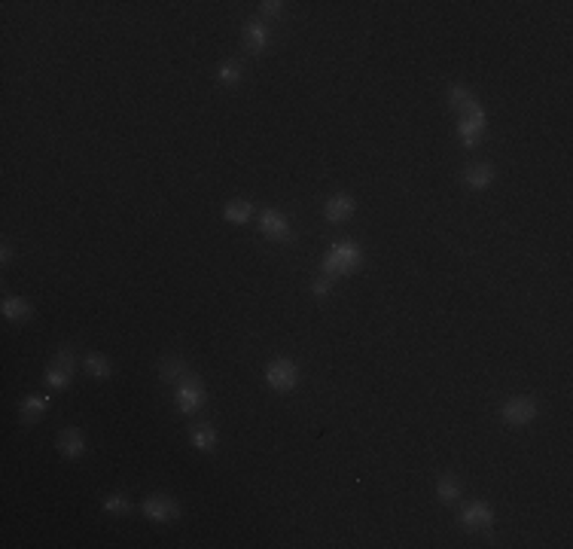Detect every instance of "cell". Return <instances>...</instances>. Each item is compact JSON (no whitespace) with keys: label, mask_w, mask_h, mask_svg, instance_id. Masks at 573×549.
Segmentation results:
<instances>
[{"label":"cell","mask_w":573,"mask_h":549,"mask_svg":"<svg viewBox=\"0 0 573 549\" xmlns=\"http://www.w3.org/2000/svg\"><path fill=\"white\" fill-rule=\"evenodd\" d=\"M244 43L251 52H263L268 46V28L263 21H251V25L244 28Z\"/></svg>","instance_id":"obj_16"},{"label":"cell","mask_w":573,"mask_h":549,"mask_svg":"<svg viewBox=\"0 0 573 549\" xmlns=\"http://www.w3.org/2000/svg\"><path fill=\"white\" fill-rule=\"evenodd\" d=\"M296 379H299V370H296V363L287 360V357L272 360L266 370V382L272 385L275 391H290V387L296 385Z\"/></svg>","instance_id":"obj_3"},{"label":"cell","mask_w":573,"mask_h":549,"mask_svg":"<svg viewBox=\"0 0 573 549\" xmlns=\"http://www.w3.org/2000/svg\"><path fill=\"white\" fill-rule=\"evenodd\" d=\"M259 229H263V235L272 241H290V223H287L284 214H278V211H263Z\"/></svg>","instance_id":"obj_8"},{"label":"cell","mask_w":573,"mask_h":549,"mask_svg":"<svg viewBox=\"0 0 573 549\" xmlns=\"http://www.w3.org/2000/svg\"><path fill=\"white\" fill-rule=\"evenodd\" d=\"M251 214H253L251 202H244V199H235V202H229V204H226L223 217L229 220V223H247V220H251Z\"/></svg>","instance_id":"obj_18"},{"label":"cell","mask_w":573,"mask_h":549,"mask_svg":"<svg viewBox=\"0 0 573 549\" xmlns=\"http://www.w3.org/2000/svg\"><path fill=\"white\" fill-rule=\"evenodd\" d=\"M189 370H186V363H183V357H165L162 360V366H159V375H162V382H177V379H183Z\"/></svg>","instance_id":"obj_17"},{"label":"cell","mask_w":573,"mask_h":549,"mask_svg":"<svg viewBox=\"0 0 573 549\" xmlns=\"http://www.w3.org/2000/svg\"><path fill=\"white\" fill-rule=\"evenodd\" d=\"M144 516L147 519H153V522H174L177 519V503L168 498V494H153V498H147L144 501Z\"/></svg>","instance_id":"obj_5"},{"label":"cell","mask_w":573,"mask_h":549,"mask_svg":"<svg viewBox=\"0 0 573 549\" xmlns=\"http://www.w3.org/2000/svg\"><path fill=\"white\" fill-rule=\"evenodd\" d=\"M104 510L107 513H116V516H125V513H132V503H128L122 494H110V498L104 501Z\"/></svg>","instance_id":"obj_23"},{"label":"cell","mask_w":573,"mask_h":549,"mask_svg":"<svg viewBox=\"0 0 573 549\" xmlns=\"http://www.w3.org/2000/svg\"><path fill=\"white\" fill-rule=\"evenodd\" d=\"M534 415H537V406H534V400H525V397H515V400L503 403V422H506V424H515V427L531 424V422H534Z\"/></svg>","instance_id":"obj_7"},{"label":"cell","mask_w":573,"mask_h":549,"mask_svg":"<svg viewBox=\"0 0 573 549\" xmlns=\"http://www.w3.org/2000/svg\"><path fill=\"white\" fill-rule=\"evenodd\" d=\"M327 290H330V278H320V281H315V293L317 296H323Z\"/></svg>","instance_id":"obj_25"},{"label":"cell","mask_w":573,"mask_h":549,"mask_svg":"<svg viewBox=\"0 0 573 549\" xmlns=\"http://www.w3.org/2000/svg\"><path fill=\"white\" fill-rule=\"evenodd\" d=\"M463 180H467V187H473V189H485V187H491V180H494V168L485 165V162H473V165L463 168Z\"/></svg>","instance_id":"obj_11"},{"label":"cell","mask_w":573,"mask_h":549,"mask_svg":"<svg viewBox=\"0 0 573 549\" xmlns=\"http://www.w3.org/2000/svg\"><path fill=\"white\" fill-rule=\"evenodd\" d=\"M351 214H354V199L351 196H345V192L330 196V202H327V220L330 223H342V220H348Z\"/></svg>","instance_id":"obj_12"},{"label":"cell","mask_w":573,"mask_h":549,"mask_svg":"<svg viewBox=\"0 0 573 549\" xmlns=\"http://www.w3.org/2000/svg\"><path fill=\"white\" fill-rule=\"evenodd\" d=\"M192 443H196V449H201V451H214L217 449V430L208 427V424L192 427Z\"/></svg>","instance_id":"obj_19"},{"label":"cell","mask_w":573,"mask_h":549,"mask_svg":"<svg viewBox=\"0 0 573 549\" xmlns=\"http://www.w3.org/2000/svg\"><path fill=\"white\" fill-rule=\"evenodd\" d=\"M204 382L199 379V375H183L180 379V387H177V406H180V412H186V415H196L199 409L204 406Z\"/></svg>","instance_id":"obj_2"},{"label":"cell","mask_w":573,"mask_h":549,"mask_svg":"<svg viewBox=\"0 0 573 549\" xmlns=\"http://www.w3.org/2000/svg\"><path fill=\"white\" fill-rule=\"evenodd\" d=\"M46 406H49V397H40V394L25 397V400H21V406H19L21 422H25V424H34L37 418H40L43 412H46Z\"/></svg>","instance_id":"obj_13"},{"label":"cell","mask_w":573,"mask_h":549,"mask_svg":"<svg viewBox=\"0 0 573 549\" xmlns=\"http://www.w3.org/2000/svg\"><path fill=\"white\" fill-rule=\"evenodd\" d=\"M9 256H13V251H9V244H4V251H0V260L9 263Z\"/></svg>","instance_id":"obj_26"},{"label":"cell","mask_w":573,"mask_h":549,"mask_svg":"<svg viewBox=\"0 0 573 549\" xmlns=\"http://www.w3.org/2000/svg\"><path fill=\"white\" fill-rule=\"evenodd\" d=\"M436 494L442 503H455V501H461V482L455 476H442L436 482Z\"/></svg>","instance_id":"obj_20"},{"label":"cell","mask_w":573,"mask_h":549,"mask_svg":"<svg viewBox=\"0 0 573 549\" xmlns=\"http://www.w3.org/2000/svg\"><path fill=\"white\" fill-rule=\"evenodd\" d=\"M58 449H61L64 458H80L85 451V439H83V434L77 427H68V430H61L58 434Z\"/></svg>","instance_id":"obj_10"},{"label":"cell","mask_w":573,"mask_h":549,"mask_svg":"<svg viewBox=\"0 0 573 549\" xmlns=\"http://www.w3.org/2000/svg\"><path fill=\"white\" fill-rule=\"evenodd\" d=\"M280 6L284 4H278V0H268V4H263V16H280Z\"/></svg>","instance_id":"obj_24"},{"label":"cell","mask_w":573,"mask_h":549,"mask_svg":"<svg viewBox=\"0 0 573 549\" xmlns=\"http://www.w3.org/2000/svg\"><path fill=\"white\" fill-rule=\"evenodd\" d=\"M357 263H360V247L351 244V241H339V244L330 247V256H327V263H323V268H327L330 278H336V275L351 272Z\"/></svg>","instance_id":"obj_1"},{"label":"cell","mask_w":573,"mask_h":549,"mask_svg":"<svg viewBox=\"0 0 573 549\" xmlns=\"http://www.w3.org/2000/svg\"><path fill=\"white\" fill-rule=\"evenodd\" d=\"M220 83L223 85H238V83H241V68H238L235 61L220 64Z\"/></svg>","instance_id":"obj_22"},{"label":"cell","mask_w":573,"mask_h":549,"mask_svg":"<svg viewBox=\"0 0 573 549\" xmlns=\"http://www.w3.org/2000/svg\"><path fill=\"white\" fill-rule=\"evenodd\" d=\"M485 110L479 107V110H473V113H463L461 116V125H458V135L463 137V144L467 147H475L482 141V135H485Z\"/></svg>","instance_id":"obj_6"},{"label":"cell","mask_w":573,"mask_h":549,"mask_svg":"<svg viewBox=\"0 0 573 549\" xmlns=\"http://www.w3.org/2000/svg\"><path fill=\"white\" fill-rule=\"evenodd\" d=\"M491 507L488 503H482V501H475V503H467L463 507V513H461V525L463 528H470V531H482V528H488L491 525Z\"/></svg>","instance_id":"obj_9"},{"label":"cell","mask_w":573,"mask_h":549,"mask_svg":"<svg viewBox=\"0 0 573 549\" xmlns=\"http://www.w3.org/2000/svg\"><path fill=\"white\" fill-rule=\"evenodd\" d=\"M31 315H34V308H31L28 299H21V296H6L4 299V318L21 324V320H28Z\"/></svg>","instance_id":"obj_15"},{"label":"cell","mask_w":573,"mask_h":549,"mask_svg":"<svg viewBox=\"0 0 573 549\" xmlns=\"http://www.w3.org/2000/svg\"><path fill=\"white\" fill-rule=\"evenodd\" d=\"M70 379H73V354H70L68 348H61V351L56 354V360L49 363V370H46V382H49V387L61 391V387H68V385H70Z\"/></svg>","instance_id":"obj_4"},{"label":"cell","mask_w":573,"mask_h":549,"mask_svg":"<svg viewBox=\"0 0 573 549\" xmlns=\"http://www.w3.org/2000/svg\"><path fill=\"white\" fill-rule=\"evenodd\" d=\"M85 370H89L95 379H110V372H113V363L104 357V354H89L85 357Z\"/></svg>","instance_id":"obj_21"},{"label":"cell","mask_w":573,"mask_h":549,"mask_svg":"<svg viewBox=\"0 0 573 549\" xmlns=\"http://www.w3.org/2000/svg\"><path fill=\"white\" fill-rule=\"evenodd\" d=\"M448 104L455 107V110L463 116V113H473V110H479V101H475V95L470 92V89H463V85H451V92H448Z\"/></svg>","instance_id":"obj_14"}]
</instances>
